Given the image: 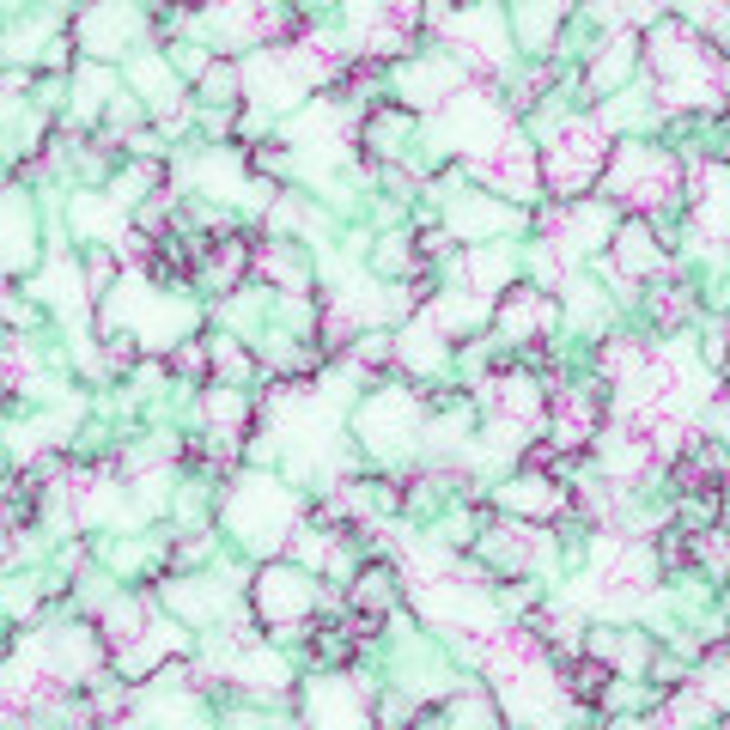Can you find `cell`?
Returning a JSON list of instances; mask_svg holds the SVG:
<instances>
[{
    "label": "cell",
    "mask_w": 730,
    "mask_h": 730,
    "mask_svg": "<svg viewBox=\"0 0 730 730\" xmlns=\"http://www.w3.org/2000/svg\"><path fill=\"white\" fill-rule=\"evenodd\" d=\"M651 311L664 317V323H682L688 317V292L682 286H664V299H651Z\"/></svg>",
    "instance_id": "4"
},
{
    "label": "cell",
    "mask_w": 730,
    "mask_h": 730,
    "mask_svg": "<svg viewBox=\"0 0 730 730\" xmlns=\"http://www.w3.org/2000/svg\"><path fill=\"white\" fill-rule=\"evenodd\" d=\"M140 639V603H116L104 615V645H134Z\"/></svg>",
    "instance_id": "2"
},
{
    "label": "cell",
    "mask_w": 730,
    "mask_h": 730,
    "mask_svg": "<svg viewBox=\"0 0 730 730\" xmlns=\"http://www.w3.org/2000/svg\"><path fill=\"white\" fill-rule=\"evenodd\" d=\"M171 365H177V372H201V365H207V353H201V347H183Z\"/></svg>",
    "instance_id": "5"
},
{
    "label": "cell",
    "mask_w": 730,
    "mask_h": 730,
    "mask_svg": "<svg viewBox=\"0 0 730 730\" xmlns=\"http://www.w3.org/2000/svg\"><path fill=\"white\" fill-rule=\"evenodd\" d=\"M615 682V670L609 664H597V657H591V664H572V700H603V688Z\"/></svg>",
    "instance_id": "1"
},
{
    "label": "cell",
    "mask_w": 730,
    "mask_h": 730,
    "mask_svg": "<svg viewBox=\"0 0 730 730\" xmlns=\"http://www.w3.org/2000/svg\"><path fill=\"white\" fill-rule=\"evenodd\" d=\"M505 323H518V329L548 323V299H536V292H518V299H505Z\"/></svg>",
    "instance_id": "3"
}]
</instances>
